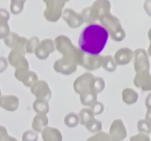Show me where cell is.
Returning a JSON list of instances; mask_svg holds the SVG:
<instances>
[{
  "instance_id": "29",
  "label": "cell",
  "mask_w": 151,
  "mask_h": 141,
  "mask_svg": "<svg viewBox=\"0 0 151 141\" xmlns=\"http://www.w3.org/2000/svg\"><path fill=\"white\" fill-rule=\"evenodd\" d=\"M39 38L37 36H34L29 38V40H27V42L26 43V47H25L26 53H28V54L35 53V49L38 47V46L39 45Z\"/></svg>"
},
{
  "instance_id": "1",
  "label": "cell",
  "mask_w": 151,
  "mask_h": 141,
  "mask_svg": "<svg viewBox=\"0 0 151 141\" xmlns=\"http://www.w3.org/2000/svg\"><path fill=\"white\" fill-rule=\"evenodd\" d=\"M109 33L103 26L97 24L86 26L80 35L78 45L83 54L99 56L107 43Z\"/></svg>"
},
{
  "instance_id": "34",
  "label": "cell",
  "mask_w": 151,
  "mask_h": 141,
  "mask_svg": "<svg viewBox=\"0 0 151 141\" xmlns=\"http://www.w3.org/2000/svg\"><path fill=\"white\" fill-rule=\"evenodd\" d=\"M38 139V134L32 130L26 131L22 135V141H37Z\"/></svg>"
},
{
  "instance_id": "2",
  "label": "cell",
  "mask_w": 151,
  "mask_h": 141,
  "mask_svg": "<svg viewBox=\"0 0 151 141\" xmlns=\"http://www.w3.org/2000/svg\"><path fill=\"white\" fill-rule=\"evenodd\" d=\"M55 48L63 54V57L69 59L78 64L82 66L84 59V54L78 47H76L69 37L60 35L56 37L54 41Z\"/></svg>"
},
{
  "instance_id": "32",
  "label": "cell",
  "mask_w": 151,
  "mask_h": 141,
  "mask_svg": "<svg viewBox=\"0 0 151 141\" xmlns=\"http://www.w3.org/2000/svg\"><path fill=\"white\" fill-rule=\"evenodd\" d=\"M137 128L139 133L149 135L151 132V123H149L145 119H142L138 121Z\"/></svg>"
},
{
  "instance_id": "16",
  "label": "cell",
  "mask_w": 151,
  "mask_h": 141,
  "mask_svg": "<svg viewBox=\"0 0 151 141\" xmlns=\"http://www.w3.org/2000/svg\"><path fill=\"white\" fill-rule=\"evenodd\" d=\"M134 83L138 88L143 91L151 90V74L149 71H142L137 73L134 79Z\"/></svg>"
},
{
  "instance_id": "26",
  "label": "cell",
  "mask_w": 151,
  "mask_h": 141,
  "mask_svg": "<svg viewBox=\"0 0 151 141\" xmlns=\"http://www.w3.org/2000/svg\"><path fill=\"white\" fill-rule=\"evenodd\" d=\"M78 115H79L80 118V123L81 125H83V126L86 124L88 120L94 118V113L90 108H83L79 112Z\"/></svg>"
},
{
  "instance_id": "5",
  "label": "cell",
  "mask_w": 151,
  "mask_h": 141,
  "mask_svg": "<svg viewBox=\"0 0 151 141\" xmlns=\"http://www.w3.org/2000/svg\"><path fill=\"white\" fill-rule=\"evenodd\" d=\"M46 9L44 16L48 21L57 22L62 17L63 8L66 1L63 0H44Z\"/></svg>"
},
{
  "instance_id": "37",
  "label": "cell",
  "mask_w": 151,
  "mask_h": 141,
  "mask_svg": "<svg viewBox=\"0 0 151 141\" xmlns=\"http://www.w3.org/2000/svg\"><path fill=\"white\" fill-rule=\"evenodd\" d=\"M10 34V27L7 23L0 22V38H5Z\"/></svg>"
},
{
  "instance_id": "19",
  "label": "cell",
  "mask_w": 151,
  "mask_h": 141,
  "mask_svg": "<svg viewBox=\"0 0 151 141\" xmlns=\"http://www.w3.org/2000/svg\"><path fill=\"white\" fill-rule=\"evenodd\" d=\"M102 56H91L84 54L82 66L88 70H95L101 67Z\"/></svg>"
},
{
  "instance_id": "4",
  "label": "cell",
  "mask_w": 151,
  "mask_h": 141,
  "mask_svg": "<svg viewBox=\"0 0 151 141\" xmlns=\"http://www.w3.org/2000/svg\"><path fill=\"white\" fill-rule=\"evenodd\" d=\"M101 26L106 29L111 39L116 42H120L125 38V32L121 25L120 21L116 16L110 13L103 15L99 19Z\"/></svg>"
},
{
  "instance_id": "17",
  "label": "cell",
  "mask_w": 151,
  "mask_h": 141,
  "mask_svg": "<svg viewBox=\"0 0 151 141\" xmlns=\"http://www.w3.org/2000/svg\"><path fill=\"white\" fill-rule=\"evenodd\" d=\"M134 51L131 48H128V47H123L116 51L114 56V59L116 65L125 66L131 63L132 59L134 58Z\"/></svg>"
},
{
  "instance_id": "35",
  "label": "cell",
  "mask_w": 151,
  "mask_h": 141,
  "mask_svg": "<svg viewBox=\"0 0 151 141\" xmlns=\"http://www.w3.org/2000/svg\"><path fill=\"white\" fill-rule=\"evenodd\" d=\"M90 109H91V111L93 112L94 116L98 115H100L101 113H103V112L104 111V105H103V103L99 102V101H96L95 103H94V104L90 107Z\"/></svg>"
},
{
  "instance_id": "43",
  "label": "cell",
  "mask_w": 151,
  "mask_h": 141,
  "mask_svg": "<svg viewBox=\"0 0 151 141\" xmlns=\"http://www.w3.org/2000/svg\"><path fill=\"white\" fill-rule=\"evenodd\" d=\"M148 38H149V40H150V45H149V47H148V51H147V54H149V55L151 57V27L150 28V29H149L148 31Z\"/></svg>"
},
{
  "instance_id": "18",
  "label": "cell",
  "mask_w": 151,
  "mask_h": 141,
  "mask_svg": "<svg viewBox=\"0 0 151 141\" xmlns=\"http://www.w3.org/2000/svg\"><path fill=\"white\" fill-rule=\"evenodd\" d=\"M19 105V98L16 95H7L0 97V107L9 112H14Z\"/></svg>"
},
{
  "instance_id": "11",
  "label": "cell",
  "mask_w": 151,
  "mask_h": 141,
  "mask_svg": "<svg viewBox=\"0 0 151 141\" xmlns=\"http://www.w3.org/2000/svg\"><path fill=\"white\" fill-rule=\"evenodd\" d=\"M109 135L112 141H122L126 137V128L121 119H116L112 122Z\"/></svg>"
},
{
  "instance_id": "42",
  "label": "cell",
  "mask_w": 151,
  "mask_h": 141,
  "mask_svg": "<svg viewBox=\"0 0 151 141\" xmlns=\"http://www.w3.org/2000/svg\"><path fill=\"white\" fill-rule=\"evenodd\" d=\"M145 106L147 110H151V93L147 95L145 99Z\"/></svg>"
},
{
  "instance_id": "36",
  "label": "cell",
  "mask_w": 151,
  "mask_h": 141,
  "mask_svg": "<svg viewBox=\"0 0 151 141\" xmlns=\"http://www.w3.org/2000/svg\"><path fill=\"white\" fill-rule=\"evenodd\" d=\"M0 141H18L16 138L9 136L4 126H0Z\"/></svg>"
},
{
  "instance_id": "3",
  "label": "cell",
  "mask_w": 151,
  "mask_h": 141,
  "mask_svg": "<svg viewBox=\"0 0 151 141\" xmlns=\"http://www.w3.org/2000/svg\"><path fill=\"white\" fill-rule=\"evenodd\" d=\"M110 10V1L108 0H97L91 6L84 8L81 15L85 23L94 24L101 16L109 13Z\"/></svg>"
},
{
  "instance_id": "21",
  "label": "cell",
  "mask_w": 151,
  "mask_h": 141,
  "mask_svg": "<svg viewBox=\"0 0 151 141\" xmlns=\"http://www.w3.org/2000/svg\"><path fill=\"white\" fill-rule=\"evenodd\" d=\"M49 120L47 115L37 114L33 118L32 123V128L34 131L38 133H41L44 130V128H46L48 125Z\"/></svg>"
},
{
  "instance_id": "22",
  "label": "cell",
  "mask_w": 151,
  "mask_h": 141,
  "mask_svg": "<svg viewBox=\"0 0 151 141\" xmlns=\"http://www.w3.org/2000/svg\"><path fill=\"white\" fill-rule=\"evenodd\" d=\"M122 101L128 105L135 104L139 98V95L136 90L132 88H127L122 90Z\"/></svg>"
},
{
  "instance_id": "45",
  "label": "cell",
  "mask_w": 151,
  "mask_h": 141,
  "mask_svg": "<svg viewBox=\"0 0 151 141\" xmlns=\"http://www.w3.org/2000/svg\"><path fill=\"white\" fill-rule=\"evenodd\" d=\"M0 97H1V91H0Z\"/></svg>"
},
{
  "instance_id": "8",
  "label": "cell",
  "mask_w": 151,
  "mask_h": 141,
  "mask_svg": "<svg viewBox=\"0 0 151 141\" xmlns=\"http://www.w3.org/2000/svg\"><path fill=\"white\" fill-rule=\"evenodd\" d=\"M26 51L13 48L8 55V61L16 69L29 68V63L25 57Z\"/></svg>"
},
{
  "instance_id": "31",
  "label": "cell",
  "mask_w": 151,
  "mask_h": 141,
  "mask_svg": "<svg viewBox=\"0 0 151 141\" xmlns=\"http://www.w3.org/2000/svg\"><path fill=\"white\" fill-rule=\"evenodd\" d=\"M105 87H106V83H105L104 79L102 77L95 76L93 81L92 90L97 94L99 93H101L105 89Z\"/></svg>"
},
{
  "instance_id": "20",
  "label": "cell",
  "mask_w": 151,
  "mask_h": 141,
  "mask_svg": "<svg viewBox=\"0 0 151 141\" xmlns=\"http://www.w3.org/2000/svg\"><path fill=\"white\" fill-rule=\"evenodd\" d=\"M44 141H62L63 136L60 130L56 128L47 126L41 132Z\"/></svg>"
},
{
  "instance_id": "38",
  "label": "cell",
  "mask_w": 151,
  "mask_h": 141,
  "mask_svg": "<svg viewBox=\"0 0 151 141\" xmlns=\"http://www.w3.org/2000/svg\"><path fill=\"white\" fill-rule=\"evenodd\" d=\"M130 141H150V139L147 135L139 133L134 136L131 137L130 138Z\"/></svg>"
},
{
  "instance_id": "15",
  "label": "cell",
  "mask_w": 151,
  "mask_h": 141,
  "mask_svg": "<svg viewBox=\"0 0 151 141\" xmlns=\"http://www.w3.org/2000/svg\"><path fill=\"white\" fill-rule=\"evenodd\" d=\"M27 39L24 37L19 36L15 32H10L8 35L4 38V43L7 47L12 48H19V49L25 50L26 43Z\"/></svg>"
},
{
  "instance_id": "40",
  "label": "cell",
  "mask_w": 151,
  "mask_h": 141,
  "mask_svg": "<svg viewBox=\"0 0 151 141\" xmlns=\"http://www.w3.org/2000/svg\"><path fill=\"white\" fill-rule=\"evenodd\" d=\"M7 67V61L4 57H0V73L4 71Z\"/></svg>"
},
{
  "instance_id": "6",
  "label": "cell",
  "mask_w": 151,
  "mask_h": 141,
  "mask_svg": "<svg viewBox=\"0 0 151 141\" xmlns=\"http://www.w3.org/2000/svg\"><path fill=\"white\" fill-rule=\"evenodd\" d=\"M95 76L89 72H86L78 76L73 84L74 90L79 95L92 90L93 81ZM94 92V91H93Z\"/></svg>"
},
{
  "instance_id": "9",
  "label": "cell",
  "mask_w": 151,
  "mask_h": 141,
  "mask_svg": "<svg viewBox=\"0 0 151 141\" xmlns=\"http://www.w3.org/2000/svg\"><path fill=\"white\" fill-rule=\"evenodd\" d=\"M30 91L36 99H42L48 101L52 97V91L47 82L44 80H38L30 87Z\"/></svg>"
},
{
  "instance_id": "33",
  "label": "cell",
  "mask_w": 151,
  "mask_h": 141,
  "mask_svg": "<svg viewBox=\"0 0 151 141\" xmlns=\"http://www.w3.org/2000/svg\"><path fill=\"white\" fill-rule=\"evenodd\" d=\"M92 141H112L108 133L104 132H97L94 136L91 137Z\"/></svg>"
},
{
  "instance_id": "10",
  "label": "cell",
  "mask_w": 151,
  "mask_h": 141,
  "mask_svg": "<svg viewBox=\"0 0 151 141\" xmlns=\"http://www.w3.org/2000/svg\"><path fill=\"white\" fill-rule=\"evenodd\" d=\"M53 68L57 73L63 75H70L76 71L78 64L73 60L61 57L55 62Z\"/></svg>"
},
{
  "instance_id": "14",
  "label": "cell",
  "mask_w": 151,
  "mask_h": 141,
  "mask_svg": "<svg viewBox=\"0 0 151 141\" xmlns=\"http://www.w3.org/2000/svg\"><path fill=\"white\" fill-rule=\"evenodd\" d=\"M55 50L54 41L51 39H44L39 43L35 51V54L40 60H46L50 54Z\"/></svg>"
},
{
  "instance_id": "24",
  "label": "cell",
  "mask_w": 151,
  "mask_h": 141,
  "mask_svg": "<svg viewBox=\"0 0 151 141\" xmlns=\"http://www.w3.org/2000/svg\"><path fill=\"white\" fill-rule=\"evenodd\" d=\"M101 67L109 72H114L116 69L117 65L111 55L102 56Z\"/></svg>"
},
{
  "instance_id": "39",
  "label": "cell",
  "mask_w": 151,
  "mask_h": 141,
  "mask_svg": "<svg viewBox=\"0 0 151 141\" xmlns=\"http://www.w3.org/2000/svg\"><path fill=\"white\" fill-rule=\"evenodd\" d=\"M10 18V14L6 9H0V22L7 23Z\"/></svg>"
},
{
  "instance_id": "13",
  "label": "cell",
  "mask_w": 151,
  "mask_h": 141,
  "mask_svg": "<svg viewBox=\"0 0 151 141\" xmlns=\"http://www.w3.org/2000/svg\"><path fill=\"white\" fill-rule=\"evenodd\" d=\"M15 77L20 81L27 88H30L36 81L38 80V75L33 71H31L29 68L16 69Z\"/></svg>"
},
{
  "instance_id": "7",
  "label": "cell",
  "mask_w": 151,
  "mask_h": 141,
  "mask_svg": "<svg viewBox=\"0 0 151 141\" xmlns=\"http://www.w3.org/2000/svg\"><path fill=\"white\" fill-rule=\"evenodd\" d=\"M134 70L136 73L142 71H149L150 61L148 54L144 48H137L134 51Z\"/></svg>"
},
{
  "instance_id": "28",
  "label": "cell",
  "mask_w": 151,
  "mask_h": 141,
  "mask_svg": "<svg viewBox=\"0 0 151 141\" xmlns=\"http://www.w3.org/2000/svg\"><path fill=\"white\" fill-rule=\"evenodd\" d=\"M86 129L91 133H97L101 131L102 123L96 118H92L87 122L85 125Z\"/></svg>"
},
{
  "instance_id": "25",
  "label": "cell",
  "mask_w": 151,
  "mask_h": 141,
  "mask_svg": "<svg viewBox=\"0 0 151 141\" xmlns=\"http://www.w3.org/2000/svg\"><path fill=\"white\" fill-rule=\"evenodd\" d=\"M97 94L93 91H90V92H87L80 95V100H81V104L84 106L91 107L94 103L97 101Z\"/></svg>"
},
{
  "instance_id": "44",
  "label": "cell",
  "mask_w": 151,
  "mask_h": 141,
  "mask_svg": "<svg viewBox=\"0 0 151 141\" xmlns=\"http://www.w3.org/2000/svg\"><path fill=\"white\" fill-rule=\"evenodd\" d=\"M145 120L151 123V110H147L145 115Z\"/></svg>"
},
{
  "instance_id": "30",
  "label": "cell",
  "mask_w": 151,
  "mask_h": 141,
  "mask_svg": "<svg viewBox=\"0 0 151 141\" xmlns=\"http://www.w3.org/2000/svg\"><path fill=\"white\" fill-rule=\"evenodd\" d=\"M25 0H12L10 3V12L13 15H18L22 12Z\"/></svg>"
},
{
  "instance_id": "41",
  "label": "cell",
  "mask_w": 151,
  "mask_h": 141,
  "mask_svg": "<svg viewBox=\"0 0 151 141\" xmlns=\"http://www.w3.org/2000/svg\"><path fill=\"white\" fill-rule=\"evenodd\" d=\"M144 9L147 14L151 16V0H147L145 1Z\"/></svg>"
},
{
  "instance_id": "27",
  "label": "cell",
  "mask_w": 151,
  "mask_h": 141,
  "mask_svg": "<svg viewBox=\"0 0 151 141\" xmlns=\"http://www.w3.org/2000/svg\"><path fill=\"white\" fill-rule=\"evenodd\" d=\"M64 123L69 128H75L80 123L79 115L75 113H69L64 118Z\"/></svg>"
},
{
  "instance_id": "23",
  "label": "cell",
  "mask_w": 151,
  "mask_h": 141,
  "mask_svg": "<svg viewBox=\"0 0 151 141\" xmlns=\"http://www.w3.org/2000/svg\"><path fill=\"white\" fill-rule=\"evenodd\" d=\"M32 107L37 114L47 115L50 110L48 101L42 99H35L32 104Z\"/></svg>"
},
{
  "instance_id": "12",
  "label": "cell",
  "mask_w": 151,
  "mask_h": 141,
  "mask_svg": "<svg viewBox=\"0 0 151 141\" xmlns=\"http://www.w3.org/2000/svg\"><path fill=\"white\" fill-rule=\"evenodd\" d=\"M62 19L72 29H77L83 24L84 20L81 13H78L72 9H65L62 13Z\"/></svg>"
}]
</instances>
